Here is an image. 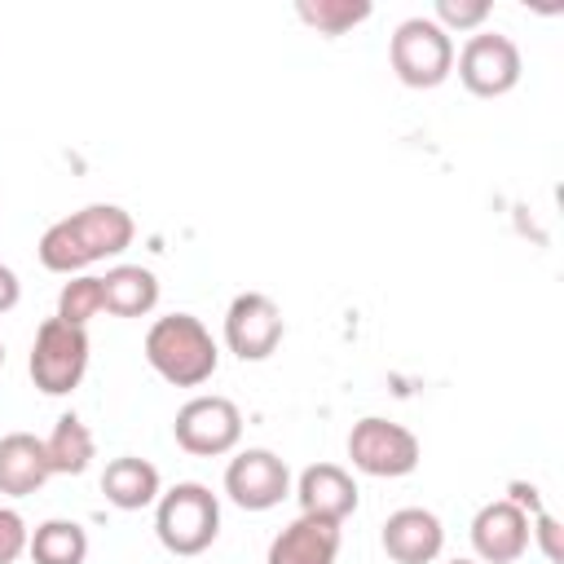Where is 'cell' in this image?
I'll return each instance as SVG.
<instances>
[{
	"instance_id": "1",
	"label": "cell",
	"mask_w": 564,
	"mask_h": 564,
	"mask_svg": "<svg viewBox=\"0 0 564 564\" xmlns=\"http://www.w3.org/2000/svg\"><path fill=\"white\" fill-rule=\"evenodd\" d=\"M132 216L119 207V203H88L62 220H53L44 234H40V264L48 273H84L88 264L97 260H110V256H123L132 247Z\"/></svg>"
},
{
	"instance_id": "2",
	"label": "cell",
	"mask_w": 564,
	"mask_h": 564,
	"mask_svg": "<svg viewBox=\"0 0 564 564\" xmlns=\"http://www.w3.org/2000/svg\"><path fill=\"white\" fill-rule=\"evenodd\" d=\"M145 361L172 388H198L216 375L220 348L194 313H167L145 330Z\"/></svg>"
},
{
	"instance_id": "3",
	"label": "cell",
	"mask_w": 564,
	"mask_h": 564,
	"mask_svg": "<svg viewBox=\"0 0 564 564\" xmlns=\"http://www.w3.org/2000/svg\"><path fill=\"white\" fill-rule=\"evenodd\" d=\"M154 533L172 555H203L220 533V498L198 480L172 485L154 502Z\"/></svg>"
},
{
	"instance_id": "4",
	"label": "cell",
	"mask_w": 564,
	"mask_h": 564,
	"mask_svg": "<svg viewBox=\"0 0 564 564\" xmlns=\"http://www.w3.org/2000/svg\"><path fill=\"white\" fill-rule=\"evenodd\" d=\"M26 370H31V383L44 397L75 392L79 379H84V370H88V330L62 322V317H44L40 330H35Z\"/></svg>"
},
{
	"instance_id": "5",
	"label": "cell",
	"mask_w": 564,
	"mask_h": 564,
	"mask_svg": "<svg viewBox=\"0 0 564 564\" xmlns=\"http://www.w3.org/2000/svg\"><path fill=\"white\" fill-rule=\"evenodd\" d=\"M388 62L405 88H441L454 70V40L432 18H405L388 40Z\"/></svg>"
},
{
	"instance_id": "6",
	"label": "cell",
	"mask_w": 564,
	"mask_h": 564,
	"mask_svg": "<svg viewBox=\"0 0 564 564\" xmlns=\"http://www.w3.org/2000/svg\"><path fill=\"white\" fill-rule=\"evenodd\" d=\"M348 458L357 471L366 476H379V480H397V476H410L419 467V436L392 419H379V414H366L352 423L348 432Z\"/></svg>"
},
{
	"instance_id": "7",
	"label": "cell",
	"mask_w": 564,
	"mask_h": 564,
	"mask_svg": "<svg viewBox=\"0 0 564 564\" xmlns=\"http://www.w3.org/2000/svg\"><path fill=\"white\" fill-rule=\"evenodd\" d=\"M458 79L471 97H507L520 84V48L511 35L502 31H476L467 35V44L458 48Z\"/></svg>"
},
{
	"instance_id": "8",
	"label": "cell",
	"mask_w": 564,
	"mask_h": 564,
	"mask_svg": "<svg viewBox=\"0 0 564 564\" xmlns=\"http://www.w3.org/2000/svg\"><path fill=\"white\" fill-rule=\"evenodd\" d=\"M172 436L194 458H220L242 441V414L229 397H216V392L212 397H189L176 410Z\"/></svg>"
},
{
	"instance_id": "9",
	"label": "cell",
	"mask_w": 564,
	"mask_h": 564,
	"mask_svg": "<svg viewBox=\"0 0 564 564\" xmlns=\"http://www.w3.org/2000/svg\"><path fill=\"white\" fill-rule=\"evenodd\" d=\"M286 335V322H282V308L260 295V291H242L229 300L225 308V348L238 357V361H264L278 352Z\"/></svg>"
},
{
	"instance_id": "10",
	"label": "cell",
	"mask_w": 564,
	"mask_h": 564,
	"mask_svg": "<svg viewBox=\"0 0 564 564\" xmlns=\"http://www.w3.org/2000/svg\"><path fill=\"white\" fill-rule=\"evenodd\" d=\"M225 494L242 511H273L282 498H291V467L273 449H242L225 467Z\"/></svg>"
},
{
	"instance_id": "11",
	"label": "cell",
	"mask_w": 564,
	"mask_h": 564,
	"mask_svg": "<svg viewBox=\"0 0 564 564\" xmlns=\"http://www.w3.org/2000/svg\"><path fill=\"white\" fill-rule=\"evenodd\" d=\"M471 551L480 564H516L529 551V516L507 498L485 502L471 516Z\"/></svg>"
},
{
	"instance_id": "12",
	"label": "cell",
	"mask_w": 564,
	"mask_h": 564,
	"mask_svg": "<svg viewBox=\"0 0 564 564\" xmlns=\"http://www.w3.org/2000/svg\"><path fill=\"white\" fill-rule=\"evenodd\" d=\"M295 498H300V516L344 524L357 511V480L339 463H313V467L300 471Z\"/></svg>"
},
{
	"instance_id": "13",
	"label": "cell",
	"mask_w": 564,
	"mask_h": 564,
	"mask_svg": "<svg viewBox=\"0 0 564 564\" xmlns=\"http://www.w3.org/2000/svg\"><path fill=\"white\" fill-rule=\"evenodd\" d=\"M379 542L397 564H432L445 546V529L427 507H401L383 520Z\"/></svg>"
},
{
	"instance_id": "14",
	"label": "cell",
	"mask_w": 564,
	"mask_h": 564,
	"mask_svg": "<svg viewBox=\"0 0 564 564\" xmlns=\"http://www.w3.org/2000/svg\"><path fill=\"white\" fill-rule=\"evenodd\" d=\"M339 555V524L317 516H295L273 542L264 564H335Z\"/></svg>"
},
{
	"instance_id": "15",
	"label": "cell",
	"mask_w": 564,
	"mask_h": 564,
	"mask_svg": "<svg viewBox=\"0 0 564 564\" xmlns=\"http://www.w3.org/2000/svg\"><path fill=\"white\" fill-rule=\"evenodd\" d=\"M53 476L44 441L31 432H9L0 436V494L9 498H26L35 489H44V480Z\"/></svg>"
},
{
	"instance_id": "16",
	"label": "cell",
	"mask_w": 564,
	"mask_h": 564,
	"mask_svg": "<svg viewBox=\"0 0 564 564\" xmlns=\"http://www.w3.org/2000/svg\"><path fill=\"white\" fill-rule=\"evenodd\" d=\"M101 494L119 511H141V507H154L159 502L163 480H159V467L154 463H145L137 454H119L101 471Z\"/></svg>"
},
{
	"instance_id": "17",
	"label": "cell",
	"mask_w": 564,
	"mask_h": 564,
	"mask_svg": "<svg viewBox=\"0 0 564 564\" xmlns=\"http://www.w3.org/2000/svg\"><path fill=\"white\" fill-rule=\"evenodd\" d=\"M101 300L115 317H145L159 304V278L145 264H115L101 278Z\"/></svg>"
},
{
	"instance_id": "18",
	"label": "cell",
	"mask_w": 564,
	"mask_h": 564,
	"mask_svg": "<svg viewBox=\"0 0 564 564\" xmlns=\"http://www.w3.org/2000/svg\"><path fill=\"white\" fill-rule=\"evenodd\" d=\"M44 454H48L53 476H84L88 463H93V454H97L88 423H84L79 414H62V419L53 423L48 441H44Z\"/></svg>"
},
{
	"instance_id": "19",
	"label": "cell",
	"mask_w": 564,
	"mask_h": 564,
	"mask_svg": "<svg viewBox=\"0 0 564 564\" xmlns=\"http://www.w3.org/2000/svg\"><path fill=\"white\" fill-rule=\"evenodd\" d=\"M26 551L35 564H84L88 560V533L75 520H44V524H35Z\"/></svg>"
},
{
	"instance_id": "20",
	"label": "cell",
	"mask_w": 564,
	"mask_h": 564,
	"mask_svg": "<svg viewBox=\"0 0 564 564\" xmlns=\"http://www.w3.org/2000/svg\"><path fill=\"white\" fill-rule=\"evenodd\" d=\"M370 13H375L370 0H300V4H295V18H300L304 26H313L317 35H326V40L348 35V31L361 26Z\"/></svg>"
},
{
	"instance_id": "21",
	"label": "cell",
	"mask_w": 564,
	"mask_h": 564,
	"mask_svg": "<svg viewBox=\"0 0 564 564\" xmlns=\"http://www.w3.org/2000/svg\"><path fill=\"white\" fill-rule=\"evenodd\" d=\"M97 313H106L101 278H93V273H75V278L62 286V295H57V313H53V317H62V322H70V326H88Z\"/></svg>"
},
{
	"instance_id": "22",
	"label": "cell",
	"mask_w": 564,
	"mask_h": 564,
	"mask_svg": "<svg viewBox=\"0 0 564 564\" xmlns=\"http://www.w3.org/2000/svg\"><path fill=\"white\" fill-rule=\"evenodd\" d=\"M494 9H489V0H436V26L449 35V31H480L485 26V18H489Z\"/></svg>"
},
{
	"instance_id": "23",
	"label": "cell",
	"mask_w": 564,
	"mask_h": 564,
	"mask_svg": "<svg viewBox=\"0 0 564 564\" xmlns=\"http://www.w3.org/2000/svg\"><path fill=\"white\" fill-rule=\"evenodd\" d=\"M31 546V529L13 507H0V564H13L18 555H26Z\"/></svg>"
},
{
	"instance_id": "24",
	"label": "cell",
	"mask_w": 564,
	"mask_h": 564,
	"mask_svg": "<svg viewBox=\"0 0 564 564\" xmlns=\"http://www.w3.org/2000/svg\"><path fill=\"white\" fill-rule=\"evenodd\" d=\"M529 538H538V546H542V555H546L551 564H560V560H564L560 524H555V516H551V511H538V516H533V529H529Z\"/></svg>"
},
{
	"instance_id": "25",
	"label": "cell",
	"mask_w": 564,
	"mask_h": 564,
	"mask_svg": "<svg viewBox=\"0 0 564 564\" xmlns=\"http://www.w3.org/2000/svg\"><path fill=\"white\" fill-rule=\"evenodd\" d=\"M507 502H516L524 516H538V511H546V507H542V494H538V485H529V480H511V485H507Z\"/></svg>"
},
{
	"instance_id": "26",
	"label": "cell",
	"mask_w": 564,
	"mask_h": 564,
	"mask_svg": "<svg viewBox=\"0 0 564 564\" xmlns=\"http://www.w3.org/2000/svg\"><path fill=\"white\" fill-rule=\"evenodd\" d=\"M18 300H22V282H18V273L9 264H0V313H9Z\"/></svg>"
},
{
	"instance_id": "27",
	"label": "cell",
	"mask_w": 564,
	"mask_h": 564,
	"mask_svg": "<svg viewBox=\"0 0 564 564\" xmlns=\"http://www.w3.org/2000/svg\"><path fill=\"white\" fill-rule=\"evenodd\" d=\"M449 564H480V560H449Z\"/></svg>"
},
{
	"instance_id": "28",
	"label": "cell",
	"mask_w": 564,
	"mask_h": 564,
	"mask_svg": "<svg viewBox=\"0 0 564 564\" xmlns=\"http://www.w3.org/2000/svg\"><path fill=\"white\" fill-rule=\"evenodd\" d=\"M0 366H4V344H0Z\"/></svg>"
}]
</instances>
